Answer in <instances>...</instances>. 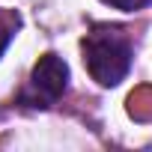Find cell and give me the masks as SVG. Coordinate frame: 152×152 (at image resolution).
Instances as JSON below:
<instances>
[{"mask_svg": "<svg viewBox=\"0 0 152 152\" xmlns=\"http://www.w3.org/2000/svg\"><path fill=\"white\" fill-rule=\"evenodd\" d=\"M24 27V18L18 9H9V6H0V60L9 51V45L15 42V36L21 33Z\"/></svg>", "mask_w": 152, "mask_h": 152, "instance_id": "obj_3", "label": "cell"}, {"mask_svg": "<svg viewBox=\"0 0 152 152\" xmlns=\"http://www.w3.org/2000/svg\"><path fill=\"white\" fill-rule=\"evenodd\" d=\"M81 57L87 75L104 90L119 87L134 63V45L125 36L122 27L110 24H93L90 33L81 39Z\"/></svg>", "mask_w": 152, "mask_h": 152, "instance_id": "obj_1", "label": "cell"}, {"mask_svg": "<svg viewBox=\"0 0 152 152\" xmlns=\"http://www.w3.org/2000/svg\"><path fill=\"white\" fill-rule=\"evenodd\" d=\"M69 81H72L69 63L57 51H45L33 63L27 84L15 96V104L27 107V110H48L69 93Z\"/></svg>", "mask_w": 152, "mask_h": 152, "instance_id": "obj_2", "label": "cell"}, {"mask_svg": "<svg viewBox=\"0 0 152 152\" xmlns=\"http://www.w3.org/2000/svg\"><path fill=\"white\" fill-rule=\"evenodd\" d=\"M102 3L110 9H119V12H140V9L152 6V0H102Z\"/></svg>", "mask_w": 152, "mask_h": 152, "instance_id": "obj_4", "label": "cell"}]
</instances>
